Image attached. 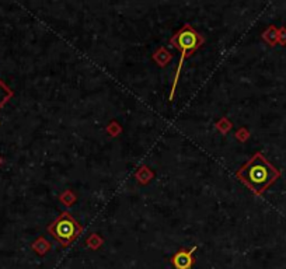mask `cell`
Listing matches in <instances>:
<instances>
[{"mask_svg":"<svg viewBox=\"0 0 286 269\" xmlns=\"http://www.w3.org/2000/svg\"><path fill=\"white\" fill-rule=\"evenodd\" d=\"M197 250V247H193L189 251L187 250H181V251H178V253L173 257V265L176 266L177 269H189L191 268V265L194 262V258H193V253Z\"/></svg>","mask_w":286,"mask_h":269,"instance_id":"4","label":"cell"},{"mask_svg":"<svg viewBox=\"0 0 286 269\" xmlns=\"http://www.w3.org/2000/svg\"><path fill=\"white\" fill-rule=\"evenodd\" d=\"M48 231L62 246H69L82 233V226L72 217L69 212H63L56 220L48 226Z\"/></svg>","mask_w":286,"mask_h":269,"instance_id":"3","label":"cell"},{"mask_svg":"<svg viewBox=\"0 0 286 269\" xmlns=\"http://www.w3.org/2000/svg\"><path fill=\"white\" fill-rule=\"evenodd\" d=\"M204 41H205L204 37H202L201 34L197 33L191 24H185L178 33L173 35V38H171L170 42L174 48L181 51V58H180L178 66H177L176 76H174V83H173V88H171V93H170V101L173 100V97H174V93H176L178 77H180V73H181L182 63H184V61H185V58L191 55L194 51L198 50L199 46L204 44Z\"/></svg>","mask_w":286,"mask_h":269,"instance_id":"2","label":"cell"},{"mask_svg":"<svg viewBox=\"0 0 286 269\" xmlns=\"http://www.w3.org/2000/svg\"><path fill=\"white\" fill-rule=\"evenodd\" d=\"M236 176L254 193L263 195L281 177V173L265 159L264 154L255 153L237 171Z\"/></svg>","mask_w":286,"mask_h":269,"instance_id":"1","label":"cell"},{"mask_svg":"<svg viewBox=\"0 0 286 269\" xmlns=\"http://www.w3.org/2000/svg\"><path fill=\"white\" fill-rule=\"evenodd\" d=\"M11 97H13V90L0 80V108H3Z\"/></svg>","mask_w":286,"mask_h":269,"instance_id":"5","label":"cell"}]
</instances>
